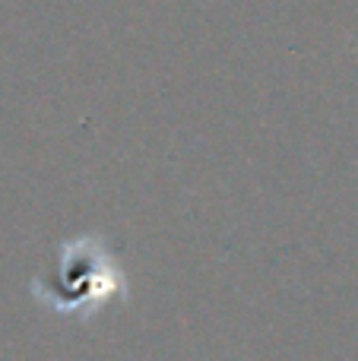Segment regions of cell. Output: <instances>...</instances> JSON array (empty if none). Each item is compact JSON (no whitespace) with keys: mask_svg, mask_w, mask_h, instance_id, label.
I'll return each instance as SVG.
<instances>
[{"mask_svg":"<svg viewBox=\"0 0 358 361\" xmlns=\"http://www.w3.org/2000/svg\"><path fill=\"white\" fill-rule=\"evenodd\" d=\"M32 295L57 314L92 317L95 307L127 295V288L111 244L101 235H80L57 247V263L35 276Z\"/></svg>","mask_w":358,"mask_h":361,"instance_id":"cell-1","label":"cell"}]
</instances>
